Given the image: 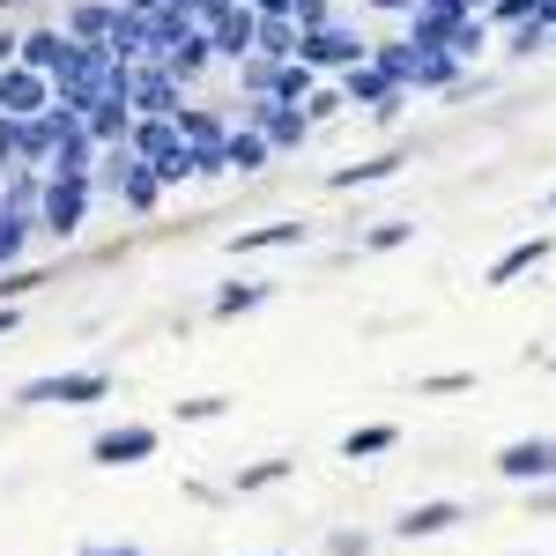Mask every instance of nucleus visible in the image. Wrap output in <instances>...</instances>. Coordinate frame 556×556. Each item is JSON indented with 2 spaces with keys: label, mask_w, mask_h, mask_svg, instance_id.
I'll use <instances>...</instances> for the list:
<instances>
[{
  "label": "nucleus",
  "mask_w": 556,
  "mask_h": 556,
  "mask_svg": "<svg viewBox=\"0 0 556 556\" xmlns=\"http://www.w3.org/2000/svg\"><path fill=\"white\" fill-rule=\"evenodd\" d=\"M208 60H215L208 30H193V38H186V45H178V52H172V60H164V75H172V83L186 89V83H193V75H201V67H208Z\"/></svg>",
  "instance_id": "nucleus-23"
},
{
  "label": "nucleus",
  "mask_w": 556,
  "mask_h": 556,
  "mask_svg": "<svg viewBox=\"0 0 556 556\" xmlns=\"http://www.w3.org/2000/svg\"><path fill=\"white\" fill-rule=\"evenodd\" d=\"M275 556H282V549H275Z\"/></svg>",
  "instance_id": "nucleus-48"
},
{
  "label": "nucleus",
  "mask_w": 556,
  "mask_h": 556,
  "mask_svg": "<svg viewBox=\"0 0 556 556\" xmlns=\"http://www.w3.org/2000/svg\"><path fill=\"white\" fill-rule=\"evenodd\" d=\"M89 460H97V468H141V460H156V424L97 430V438H89Z\"/></svg>",
  "instance_id": "nucleus-8"
},
{
  "label": "nucleus",
  "mask_w": 556,
  "mask_h": 556,
  "mask_svg": "<svg viewBox=\"0 0 556 556\" xmlns=\"http://www.w3.org/2000/svg\"><path fill=\"white\" fill-rule=\"evenodd\" d=\"M267 298H275V282H223V290H215V319H238V312H260Z\"/></svg>",
  "instance_id": "nucleus-24"
},
{
  "label": "nucleus",
  "mask_w": 556,
  "mask_h": 556,
  "mask_svg": "<svg viewBox=\"0 0 556 556\" xmlns=\"http://www.w3.org/2000/svg\"><path fill=\"white\" fill-rule=\"evenodd\" d=\"M342 112V89H312V104H304V119L319 127V119H334Z\"/></svg>",
  "instance_id": "nucleus-32"
},
{
  "label": "nucleus",
  "mask_w": 556,
  "mask_h": 556,
  "mask_svg": "<svg viewBox=\"0 0 556 556\" xmlns=\"http://www.w3.org/2000/svg\"><path fill=\"white\" fill-rule=\"evenodd\" d=\"M534 513H556V482H542V490H534Z\"/></svg>",
  "instance_id": "nucleus-42"
},
{
  "label": "nucleus",
  "mask_w": 556,
  "mask_h": 556,
  "mask_svg": "<svg viewBox=\"0 0 556 556\" xmlns=\"http://www.w3.org/2000/svg\"><path fill=\"white\" fill-rule=\"evenodd\" d=\"M112 23H119V0H75L60 30L83 38V45H112Z\"/></svg>",
  "instance_id": "nucleus-17"
},
{
  "label": "nucleus",
  "mask_w": 556,
  "mask_h": 556,
  "mask_svg": "<svg viewBox=\"0 0 556 556\" xmlns=\"http://www.w3.org/2000/svg\"><path fill=\"white\" fill-rule=\"evenodd\" d=\"M490 468L505 475V482L542 490V482H556V438H513V445H497V460H490Z\"/></svg>",
  "instance_id": "nucleus-6"
},
{
  "label": "nucleus",
  "mask_w": 556,
  "mask_h": 556,
  "mask_svg": "<svg viewBox=\"0 0 556 556\" xmlns=\"http://www.w3.org/2000/svg\"><path fill=\"white\" fill-rule=\"evenodd\" d=\"M208 45H215V60H238V67H245V60H253V45H260V15L245 8V0H238V8H223V15L208 23Z\"/></svg>",
  "instance_id": "nucleus-10"
},
{
  "label": "nucleus",
  "mask_w": 556,
  "mask_h": 556,
  "mask_svg": "<svg viewBox=\"0 0 556 556\" xmlns=\"http://www.w3.org/2000/svg\"><path fill=\"white\" fill-rule=\"evenodd\" d=\"M408 83H416V89H453V83H460V60H453V52H416Z\"/></svg>",
  "instance_id": "nucleus-25"
},
{
  "label": "nucleus",
  "mask_w": 556,
  "mask_h": 556,
  "mask_svg": "<svg viewBox=\"0 0 556 556\" xmlns=\"http://www.w3.org/2000/svg\"><path fill=\"white\" fill-rule=\"evenodd\" d=\"M342 104H371L379 119H393V112L408 104V89H401V83H386L379 67L364 60V67H349V75H342Z\"/></svg>",
  "instance_id": "nucleus-11"
},
{
  "label": "nucleus",
  "mask_w": 556,
  "mask_h": 556,
  "mask_svg": "<svg viewBox=\"0 0 556 556\" xmlns=\"http://www.w3.org/2000/svg\"><path fill=\"white\" fill-rule=\"evenodd\" d=\"M23 290H38V275H23V267H15V275H0V298H23Z\"/></svg>",
  "instance_id": "nucleus-36"
},
{
  "label": "nucleus",
  "mask_w": 556,
  "mask_h": 556,
  "mask_svg": "<svg viewBox=\"0 0 556 556\" xmlns=\"http://www.w3.org/2000/svg\"><path fill=\"white\" fill-rule=\"evenodd\" d=\"M112 393V371L104 364H83V371H45V379H23V408H89Z\"/></svg>",
  "instance_id": "nucleus-2"
},
{
  "label": "nucleus",
  "mask_w": 556,
  "mask_h": 556,
  "mask_svg": "<svg viewBox=\"0 0 556 556\" xmlns=\"http://www.w3.org/2000/svg\"><path fill=\"white\" fill-rule=\"evenodd\" d=\"M475 371H430V379H416V393H468Z\"/></svg>",
  "instance_id": "nucleus-31"
},
{
  "label": "nucleus",
  "mask_w": 556,
  "mask_h": 556,
  "mask_svg": "<svg viewBox=\"0 0 556 556\" xmlns=\"http://www.w3.org/2000/svg\"><path fill=\"white\" fill-rule=\"evenodd\" d=\"M45 112H52V83H45L38 67L8 60L0 67V119H45Z\"/></svg>",
  "instance_id": "nucleus-7"
},
{
  "label": "nucleus",
  "mask_w": 556,
  "mask_h": 556,
  "mask_svg": "<svg viewBox=\"0 0 556 556\" xmlns=\"http://www.w3.org/2000/svg\"><path fill=\"white\" fill-rule=\"evenodd\" d=\"M408 164V156H371V164H342V172H327V186L334 193H356V186H379V178H393Z\"/></svg>",
  "instance_id": "nucleus-22"
},
{
  "label": "nucleus",
  "mask_w": 556,
  "mask_h": 556,
  "mask_svg": "<svg viewBox=\"0 0 556 556\" xmlns=\"http://www.w3.org/2000/svg\"><path fill=\"white\" fill-rule=\"evenodd\" d=\"M83 134L97 141V149H119V141L134 134V104H119V97H97V104L83 112Z\"/></svg>",
  "instance_id": "nucleus-16"
},
{
  "label": "nucleus",
  "mask_w": 556,
  "mask_h": 556,
  "mask_svg": "<svg viewBox=\"0 0 556 556\" xmlns=\"http://www.w3.org/2000/svg\"><path fill=\"white\" fill-rule=\"evenodd\" d=\"M290 468H298L290 453H267V460H253V468H238V475H230V490H238V497H260V490L290 482Z\"/></svg>",
  "instance_id": "nucleus-19"
},
{
  "label": "nucleus",
  "mask_w": 556,
  "mask_h": 556,
  "mask_svg": "<svg viewBox=\"0 0 556 556\" xmlns=\"http://www.w3.org/2000/svg\"><path fill=\"white\" fill-rule=\"evenodd\" d=\"M75 556H141V549H134V542H83Z\"/></svg>",
  "instance_id": "nucleus-35"
},
{
  "label": "nucleus",
  "mask_w": 556,
  "mask_h": 556,
  "mask_svg": "<svg viewBox=\"0 0 556 556\" xmlns=\"http://www.w3.org/2000/svg\"><path fill=\"white\" fill-rule=\"evenodd\" d=\"M267 156H275V149H267L253 127H230V141H223V172H260Z\"/></svg>",
  "instance_id": "nucleus-21"
},
{
  "label": "nucleus",
  "mask_w": 556,
  "mask_h": 556,
  "mask_svg": "<svg viewBox=\"0 0 556 556\" xmlns=\"http://www.w3.org/2000/svg\"><path fill=\"white\" fill-rule=\"evenodd\" d=\"M298 60L319 75V67H334V75H349V67H364L371 60V38H356L349 23H327V30H298Z\"/></svg>",
  "instance_id": "nucleus-5"
},
{
  "label": "nucleus",
  "mask_w": 556,
  "mask_h": 556,
  "mask_svg": "<svg viewBox=\"0 0 556 556\" xmlns=\"http://www.w3.org/2000/svg\"><path fill=\"white\" fill-rule=\"evenodd\" d=\"M304 238H312V223H304V215H282V223H253V230H238V238H230V253H238V260L290 253V245H304Z\"/></svg>",
  "instance_id": "nucleus-13"
},
{
  "label": "nucleus",
  "mask_w": 556,
  "mask_h": 556,
  "mask_svg": "<svg viewBox=\"0 0 556 556\" xmlns=\"http://www.w3.org/2000/svg\"><path fill=\"white\" fill-rule=\"evenodd\" d=\"M327 549H334V556H364V549H371V542H364V534H334Z\"/></svg>",
  "instance_id": "nucleus-38"
},
{
  "label": "nucleus",
  "mask_w": 556,
  "mask_h": 556,
  "mask_svg": "<svg viewBox=\"0 0 556 556\" xmlns=\"http://www.w3.org/2000/svg\"><path fill=\"white\" fill-rule=\"evenodd\" d=\"M15 327H23V312H15V304H0V342H8Z\"/></svg>",
  "instance_id": "nucleus-41"
},
{
  "label": "nucleus",
  "mask_w": 556,
  "mask_h": 556,
  "mask_svg": "<svg viewBox=\"0 0 556 556\" xmlns=\"http://www.w3.org/2000/svg\"><path fill=\"white\" fill-rule=\"evenodd\" d=\"M8 172H23V164H15V119H0V178Z\"/></svg>",
  "instance_id": "nucleus-33"
},
{
  "label": "nucleus",
  "mask_w": 556,
  "mask_h": 556,
  "mask_svg": "<svg viewBox=\"0 0 556 556\" xmlns=\"http://www.w3.org/2000/svg\"><path fill=\"white\" fill-rule=\"evenodd\" d=\"M156 8H164V0H119V15H141V23H149Z\"/></svg>",
  "instance_id": "nucleus-39"
},
{
  "label": "nucleus",
  "mask_w": 556,
  "mask_h": 556,
  "mask_svg": "<svg viewBox=\"0 0 556 556\" xmlns=\"http://www.w3.org/2000/svg\"><path fill=\"white\" fill-rule=\"evenodd\" d=\"M15 8H38V0H0V15H15Z\"/></svg>",
  "instance_id": "nucleus-44"
},
{
  "label": "nucleus",
  "mask_w": 556,
  "mask_h": 556,
  "mask_svg": "<svg viewBox=\"0 0 556 556\" xmlns=\"http://www.w3.org/2000/svg\"><path fill=\"white\" fill-rule=\"evenodd\" d=\"M408 238H416V215H386V223H371L356 245H364V253H401Z\"/></svg>",
  "instance_id": "nucleus-26"
},
{
  "label": "nucleus",
  "mask_w": 556,
  "mask_h": 556,
  "mask_svg": "<svg viewBox=\"0 0 556 556\" xmlns=\"http://www.w3.org/2000/svg\"><path fill=\"white\" fill-rule=\"evenodd\" d=\"M245 127L275 149V156H298L304 141H312V119H304V104H282V97H253L245 104Z\"/></svg>",
  "instance_id": "nucleus-4"
},
{
  "label": "nucleus",
  "mask_w": 556,
  "mask_h": 556,
  "mask_svg": "<svg viewBox=\"0 0 556 556\" xmlns=\"http://www.w3.org/2000/svg\"><path fill=\"white\" fill-rule=\"evenodd\" d=\"M482 8H490V0H468V15H482Z\"/></svg>",
  "instance_id": "nucleus-45"
},
{
  "label": "nucleus",
  "mask_w": 556,
  "mask_h": 556,
  "mask_svg": "<svg viewBox=\"0 0 556 556\" xmlns=\"http://www.w3.org/2000/svg\"><path fill=\"white\" fill-rule=\"evenodd\" d=\"M549 253H556V230H534V238H519L513 253L490 260V275H482V282H490V290H505V282H519V275H527V267H542Z\"/></svg>",
  "instance_id": "nucleus-14"
},
{
  "label": "nucleus",
  "mask_w": 556,
  "mask_h": 556,
  "mask_svg": "<svg viewBox=\"0 0 556 556\" xmlns=\"http://www.w3.org/2000/svg\"><path fill=\"white\" fill-rule=\"evenodd\" d=\"M312 89H319V75H312L304 60H282V67H275V89H267V97H282V104H312Z\"/></svg>",
  "instance_id": "nucleus-27"
},
{
  "label": "nucleus",
  "mask_w": 556,
  "mask_h": 556,
  "mask_svg": "<svg viewBox=\"0 0 556 556\" xmlns=\"http://www.w3.org/2000/svg\"><path fill=\"white\" fill-rule=\"evenodd\" d=\"M215 416H230L223 393H193V401H178V424H215Z\"/></svg>",
  "instance_id": "nucleus-30"
},
{
  "label": "nucleus",
  "mask_w": 556,
  "mask_h": 556,
  "mask_svg": "<svg viewBox=\"0 0 556 556\" xmlns=\"http://www.w3.org/2000/svg\"><path fill=\"white\" fill-rule=\"evenodd\" d=\"M542 45H556V30L542 23V15H527L519 30H505V52H519V60H527V52H542Z\"/></svg>",
  "instance_id": "nucleus-29"
},
{
  "label": "nucleus",
  "mask_w": 556,
  "mask_h": 556,
  "mask_svg": "<svg viewBox=\"0 0 556 556\" xmlns=\"http://www.w3.org/2000/svg\"><path fill=\"white\" fill-rule=\"evenodd\" d=\"M468 519V505H453V497H424V505H408V513L393 519V534L401 542H430V534H453Z\"/></svg>",
  "instance_id": "nucleus-12"
},
{
  "label": "nucleus",
  "mask_w": 556,
  "mask_h": 556,
  "mask_svg": "<svg viewBox=\"0 0 556 556\" xmlns=\"http://www.w3.org/2000/svg\"><path fill=\"white\" fill-rule=\"evenodd\" d=\"M401 445V424H364L342 438V460H379V453H393Z\"/></svg>",
  "instance_id": "nucleus-20"
},
{
  "label": "nucleus",
  "mask_w": 556,
  "mask_h": 556,
  "mask_svg": "<svg viewBox=\"0 0 556 556\" xmlns=\"http://www.w3.org/2000/svg\"><path fill=\"white\" fill-rule=\"evenodd\" d=\"M260 60H275V67H282V60H298V23H267V15H260V45H253Z\"/></svg>",
  "instance_id": "nucleus-28"
},
{
  "label": "nucleus",
  "mask_w": 556,
  "mask_h": 556,
  "mask_svg": "<svg viewBox=\"0 0 556 556\" xmlns=\"http://www.w3.org/2000/svg\"><path fill=\"white\" fill-rule=\"evenodd\" d=\"M89 178H45V193H38V230L45 238H83V223H89Z\"/></svg>",
  "instance_id": "nucleus-3"
},
{
  "label": "nucleus",
  "mask_w": 556,
  "mask_h": 556,
  "mask_svg": "<svg viewBox=\"0 0 556 556\" xmlns=\"http://www.w3.org/2000/svg\"><path fill=\"white\" fill-rule=\"evenodd\" d=\"M371 8H379V15H401V23L416 15V0H371Z\"/></svg>",
  "instance_id": "nucleus-40"
},
{
  "label": "nucleus",
  "mask_w": 556,
  "mask_h": 556,
  "mask_svg": "<svg viewBox=\"0 0 556 556\" xmlns=\"http://www.w3.org/2000/svg\"><path fill=\"white\" fill-rule=\"evenodd\" d=\"M549 371H556V349H549Z\"/></svg>",
  "instance_id": "nucleus-46"
},
{
  "label": "nucleus",
  "mask_w": 556,
  "mask_h": 556,
  "mask_svg": "<svg viewBox=\"0 0 556 556\" xmlns=\"http://www.w3.org/2000/svg\"><path fill=\"white\" fill-rule=\"evenodd\" d=\"M549 208H556V193H549Z\"/></svg>",
  "instance_id": "nucleus-47"
},
{
  "label": "nucleus",
  "mask_w": 556,
  "mask_h": 556,
  "mask_svg": "<svg viewBox=\"0 0 556 556\" xmlns=\"http://www.w3.org/2000/svg\"><path fill=\"white\" fill-rule=\"evenodd\" d=\"M52 149H60V112H45V119H15V164H23V172H45Z\"/></svg>",
  "instance_id": "nucleus-15"
},
{
  "label": "nucleus",
  "mask_w": 556,
  "mask_h": 556,
  "mask_svg": "<svg viewBox=\"0 0 556 556\" xmlns=\"http://www.w3.org/2000/svg\"><path fill=\"white\" fill-rule=\"evenodd\" d=\"M89 186H104V193H119V208H134V215H149L156 201H164V186H156V172L134 156L127 141L119 149H97V172H89Z\"/></svg>",
  "instance_id": "nucleus-1"
},
{
  "label": "nucleus",
  "mask_w": 556,
  "mask_h": 556,
  "mask_svg": "<svg viewBox=\"0 0 556 556\" xmlns=\"http://www.w3.org/2000/svg\"><path fill=\"white\" fill-rule=\"evenodd\" d=\"M134 119H178V83L164 60H134Z\"/></svg>",
  "instance_id": "nucleus-9"
},
{
  "label": "nucleus",
  "mask_w": 556,
  "mask_h": 556,
  "mask_svg": "<svg viewBox=\"0 0 556 556\" xmlns=\"http://www.w3.org/2000/svg\"><path fill=\"white\" fill-rule=\"evenodd\" d=\"M30 230H38V208H8V201H0V275H15V267H23Z\"/></svg>",
  "instance_id": "nucleus-18"
},
{
  "label": "nucleus",
  "mask_w": 556,
  "mask_h": 556,
  "mask_svg": "<svg viewBox=\"0 0 556 556\" xmlns=\"http://www.w3.org/2000/svg\"><path fill=\"white\" fill-rule=\"evenodd\" d=\"M534 15H542V23H549V30H556V0H534Z\"/></svg>",
  "instance_id": "nucleus-43"
},
{
  "label": "nucleus",
  "mask_w": 556,
  "mask_h": 556,
  "mask_svg": "<svg viewBox=\"0 0 556 556\" xmlns=\"http://www.w3.org/2000/svg\"><path fill=\"white\" fill-rule=\"evenodd\" d=\"M430 15H445V23H468V0H424Z\"/></svg>",
  "instance_id": "nucleus-37"
},
{
  "label": "nucleus",
  "mask_w": 556,
  "mask_h": 556,
  "mask_svg": "<svg viewBox=\"0 0 556 556\" xmlns=\"http://www.w3.org/2000/svg\"><path fill=\"white\" fill-rule=\"evenodd\" d=\"M186 8H193V23H201V30H208L215 15H223V8H238V0H186Z\"/></svg>",
  "instance_id": "nucleus-34"
}]
</instances>
